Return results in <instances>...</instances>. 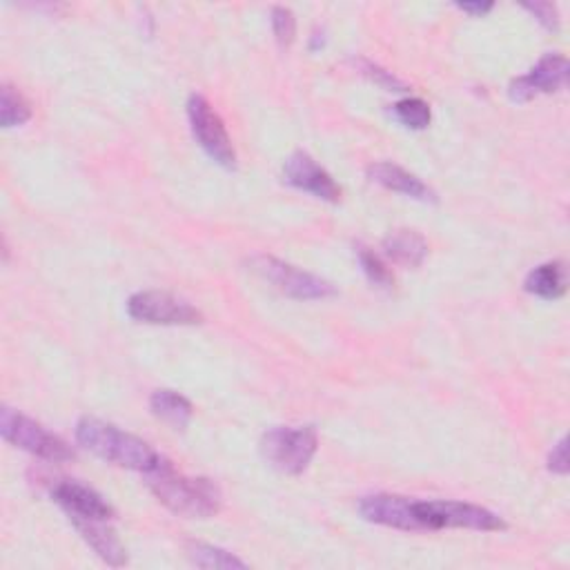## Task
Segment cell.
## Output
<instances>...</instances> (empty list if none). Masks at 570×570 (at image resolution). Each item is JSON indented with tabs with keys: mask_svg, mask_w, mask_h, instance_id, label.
Segmentation results:
<instances>
[{
	"mask_svg": "<svg viewBox=\"0 0 570 570\" xmlns=\"http://www.w3.org/2000/svg\"><path fill=\"white\" fill-rule=\"evenodd\" d=\"M283 179L288 185L303 190L321 201H327V203L341 201V187L336 185V181L308 152L299 150L288 157L283 165Z\"/></svg>",
	"mask_w": 570,
	"mask_h": 570,
	"instance_id": "cell-11",
	"label": "cell"
},
{
	"mask_svg": "<svg viewBox=\"0 0 570 570\" xmlns=\"http://www.w3.org/2000/svg\"><path fill=\"white\" fill-rule=\"evenodd\" d=\"M570 65L561 54H546L537 61V65L526 74L510 83L508 96L515 103H528L539 94H552L566 87Z\"/></svg>",
	"mask_w": 570,
	"mask_h": 570,
	"instance_id": "cell-9",
	"label": "cell"
},
{
	"mask_svg": "<svg viewBox=\"0 0 570 570\" xmlns=\"http://www.w3.org/2000/svg\"><path fill=\"white\" fill-rule=\"evenodd\" d=\"M270 21H272V32H275L277 43L281 47H290L294 43V36H297V19H294L292 10H288L283 6H277V8H272Z\"/></svg>",
	"mask_w": 570,
	"mask_h": 570,
	"instance_id": "cell-22",
	"label": "cell"
},
{
	"mask_svg": "<svg viewBox=\"0 0 570 570\" xmlns=\"http://www.w3.org/2000/svg\"><path fill=\"white\" fill-rule=\"evenodd\" d=\"M362 65H364V74H368V76H370L375 83H379L381 87H386V89H395V92L406 89V85H404L397 76H392L390 72L381 69L379 65H373L370 61H362Z\"/></svg>",
	"mask_w": 570,
	"mask_h": 570,
	"instance_id": "cell-25",
	"label": "cell"
},
{
	"mask_svg": "<svg viewBox=\"0 0 570 570\" xmlns=\"http://www.w3.org/2000/svg\"><path fill=\"white\" fill-rule=\"evenodd\" d=\"M524 290L544 301H557L566 294V266L561 261H548L528 272Z\"/></svg>",
	"mask_w": 570,
	"mask_h": 570,
	"instance_id": "cell-16",
	"label": "cell"
},
{
	"mask_svg": "<svg viewBox=\"0 0 570 570\" xmlns=\"http://www.w3.org/2000/svg\"><path fill=\"white\" fill-rule=\"evenodd\" d=\"M85 544L109 566L121 568L128 563V550L119 541L117 533L109 528V521H89V519H74L72 521Z\"/></svg>",
	"mask_w": 570,
	"mask_h": 570,
	"instance_id": "cell-14",
	"label": "cell"
},
{
	"mask_svg": "<svg viewBox=\"0 0 570 570\" xmlns=\"http://www.w3.org/2000/svg\"><path fill=\"white\" fill-rule=\"evenodd\" d=\"M319 450V434L312 426H279L261 437L264 460L283 475H301Z\"/></svg>",
	"mask_w": 570,
	"mask_h": 570,
	"instance_id": "cell-4",
	"label": "cell"
},
{
	"mask_svg": "<svg viewBox=\"0 0 570 570\" xmlns=\"http://www.w3.org/2000/svg\"><path fill=\"white\" fill-rule=\"evenodd\" d=\"M368 176L390 192L404 194L421 203H437V192L430 185H426L417 174L404 170L397 163H388V161L373 163L368 168Z\"/></svg>",
	"mask_w": 570,
	"mask_h": 570,
	"instance_id": "cell-13",
	"label": "cell"
},
{
	"mask_svg": "<svg viewBox=\"0 0 570 570\" xmlns=\"http://www.w3.org/2000/svg\"><path fill=\"white\" fill-rule=\"evenodd\" d=\"M419 530H443V528H466L482 533H502L508 524L493 510L452 499H428L412 504Z\"/></svg>",
	"mask_w": 570,
	"mask_h": 570,
	"instance_id": "cell-3",
	"label": "cell"
},
{
	"mask_svg": "<svg viewBox=\"0 0 570 570\" xmlns=\"http://www.w3.org/2000/svg\"><path fill=\"white\" fill-rule=\"evenodd\" d=\"M76 441L85 450L96 454L98 460L143 475L157 471L165 462L163 454H159L141 437L130 434L114 423L100 421L96 417H83L76 423Z\"/></svg>",
	"mask_w": 570,
	"mask_h": 570,
	"instance_id": "cell-1",
	"label": "cell"
},
{
	"mask_svg": "<svg viewBox=\"0 0 570 570\" xmlns=\"http://www.w3.org/2000/svg\"><path fill=\"white\" fill-rule=\"evenodd\" d=\"M187 119L192 135L201 150L221 168L237 170V150L233 137L227 135V128L218 111L209 105V100L201 94H192L187 100Z\"/></svg>",
	"mask_w": 570,
	"mask_h": 570,
	"instance_id": "cell-7",
	"label": "cell"
},
{
	"mask_svg": "<svg viewBox=\"0 0 570 570\" xmlns=\"http://www.w3.org/2000/svg\"><path fill=\"white\" fill-rule=\"evenodd\" d=\"M412 504H415V499L404 497V495L377 493V495L362 497L357 504V510L370 524L395 528V530H406V533H419Z\"/></svg>",
	"mask_w": 570,
	"mask_h": 570,
	"instance_id": "cell-12",
	"label": "cell"
},
{
	"mask_svg": "<svg viewBox=\"0 0 570 570\" xmlns=\"http://www.w3.org/2000/svg\"><path fill=\"white\" fill-rule=\"evenodd\" d=\"M493 8H495L493 3H482V0H477V3H458V10H462V12L471 14V17H477V19H482L488 12H493Z\"/></svg>",
	"mask_w": 570,
	"mask_h": 570,
	"instance_id": "cell-26",
	"label": "cell"
},
{
	"mask_svg": "<svg viewBox=\"0 0 570 570\" xmlns=\"http://www.w3.org/2000/svg\"><path fill=\"white\" fill-rule=\"evenodd\" d=\"M548 471L555 475H561V477L568 475V441H566V437H561L552 445V450L548 454Z\"/></svg>",
	"mask_w": 570,
	"mask_h": 570,
	"instance_id": "cell-24",
	"label": "cell"
},
{
	"mask_svg": "<svg viewBox=\"0 0 570 570\" xmlns=\"http://www.w3.org/2000/svg\"><path fill=\"white\" fill-rule=\"evenodd\" d=\"M0 434L8 443L52 464H65L76 458L65 439L12 408L0 410Z\"/></svg>",
	"mask_w": 570,
	"mask_h": 570,
	"instance_id": "cell-5",
	"label": "cell"
},
{
	"mask_svg": "<svg viewBox=\"0 0 570 570\" xmlns=\"http://www.w3.org/2000/svg\"><path fill=\"white\" fill-rule=\"evenodd\" d=\"M32 119L30 100L10 83L0 87V123L6 130L25 126Z\"/></svg>",
	"mask_w": 570,
	"mask_h": 570,
	"instance_id": "cell-18",
	"label": "cell"
},
{
	"mask_svg": "<svg viewBox=\"0 0 570 570\" xmlns=\"http://www.w3.org/2000/svg\"><path fill=\"white\" fill-rule=\"evenodd\" d=\"M150 410L157 419L165 421L174 430L187 428V423L192 421V415H194L192 401L187 397L179 395L176 390H168V388H161V390L152 392Z\"/></svg>",
	"mask_w": 570,
	"mask_h": 570,
	"instance_id": "cell-17",
	"label": "cell"
},
{
	"mask_svg": "<svg viewBox=\"0 0 570 570\" xmlns=\"http://www.w3.org/2000/svg\"><path fill=\"white\" fill-rule=\"evenodd\" d=\"M187 557L198 568H223V570L248 568V563L244 559H239L237 555L227 552V550H223L218 546H212V544H201V541L190 544Z\"/></svg>",
	"mask_w": 570,
	"mask_h": 570,
	"instance_id": "cell-19",
	"label": "cell"
},
{
	"mask_svg": "<svg viewBox=\"0 0 570 570\" xmlns=\"http://www.w3.org/2000/svg\"><path fill=\"white\" fill-rule=\"evenodd\" d=\"M52 499L65 510L69 521L89 519V521H111L114 508L89 486L76 480H61L52 486Z\"/></svg>",
	"mask_w": 570,
	"mask_h": 570,
	"instance_id": "cell-10",
	"label": "cell"
},
{
	"mask_svg": "<svg viewBox=\"0 0 570 570\" xmlns=\"http://www.w3.org/2000/svg\"><path fill=\"white\" fill-rule=\"evenodd\" d=\"M250 270L277 288L281 294L297 301H323L336 294L334 286L312 272H305L277 257L259 255L250 259Z\"/></svg>",
	"mask_w": 570,
	"mask_h": 570,
	"instance_id": "cell-6",
	"label": "cell"
},
{
	"mask_svg": "<svg viewBox=\"0 0 570 570\" xmlns=\"http://www.w3.org/2000/svg\"><path fill=\"white\" fill-rule=\"evenodd\" d=\"M128 314L139 323L150 325H198L203 312L190 301L159 290L137 292L128 299Z\"/></svg>",
	"mask_w": 570,
	"mask_h": 570,
	"instance_id": "cell-8",
	"label": "cell"
},
{
	"mask_svg": "<svg viewBox=\"0 0 570 570\" xmlns=\"http://www.w3.org/2000/svg\"><path fill=\"white\" fill-rule=\"evenodd\" d=\"M146 477L154 497L179 517L209 519L223 508V493L212 480L181 475L168 460Z\"/></svg>",
	"mask_w": 570,
	"mask_h": 570,
	"instance_id": "cell-2",
	"label": "cell"
},
{
	"mask_svg": "<svg viewBox=\"0 0 570 570\" xmlns=\"http://www.w3.org/2000/svg\"><path fill=\"white\" fill-rule=\"evenodd\" d=\"M384 255L404 268H421L428 257V241L415 230H395L384 239Z\"/></svg>",
	"mask_w": 570,
	"mask_h": 570,
	"instance_id": "cell-15",
	"label": "cell"
},
{
	"mask_svg": "<svg viewBox=\"0 0 570 570\" xmlns=\"http://www.w3.org/2000/svg\"><path fill=\"white\" fill-rule=\"evenodd\" d=\"M392 114L397 117V121L408 130H426L432 121L430 105L423 98H417V96H410V98H404V100L395 103Z\"/></svg>",
	"mask_w": 570,
	"mask_h": 570,
	"instance_id": "cell-20",
	"label": "cell"
},
{
	"mask_svg": "<svg viewBox=\"0 0 570 570\" xmlns=\"http://www.w3.org/2000/svg\"><path fill=\"white\" fill-rule=\"evenodd\" d=\"M357 259H359L362 270H364L366 277L370 279V283H375V286H379V288H392L395 277H392L390 268L384 264V259H381L377 252H373V250L366 248V246H359V248H357Z\"/></svg>",
	"mask_w": 570,
	"mask_h": 570,
	"instance_id": "cell-21",
	"label": "cell"
},
{
	"mask_svg": "<svg viewBox=\"0 0 570 570\" xmlns=\"http://www.w3.org/2000/svg\"><path fill=\"white\" fill-rule=\"evenodd\" d=\"M524 10H528L530 14H535V19L550 32H557L559 28V14L557 8L552 3H526Z\"/></svg>",
	"mask_w": 570,
	"mask_h": 570,
	"instance_id": "cell-23",
	"label": "cell"
}]
</instances>
